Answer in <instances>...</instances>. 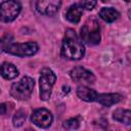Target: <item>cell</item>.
Segmentation results:
<instances>
[{"mask_svg":"<svg viewBox=\"0 0 131 131\" xmlns=\"http://www.w3.org/2000/svg\"><path fill=\"white\" fill-rule=\"evenodd\" d=\"M60 53L63 58L70 60H79L84 56L85 47L74 30L68 29L66 31Z\"/></svg>","mask_w":131,"mask_h":131,"instance_id":"1","label":"cell"},{"mask_svg":"<svg viewBox=\"0 0 131 131\" xmlns=\"http://www.w3.org/2000/svg\"><path fill=\"white\" fill-rule=\"evenodd\" d=\"M81 39L88 45H97L100 42V27L96 18H88L81 28Z\"/></svg>","mask_w":131,"mask_h":131,"instance_id":"2","label":"cell"},{"mask_svg":"<svg viewBox=\"0 0 131 131\" xmlns=\"http://www.w3.org/2000/svg\"><path fill=\"white\" fill-rule=\"evenodd\" d=\"M35 81L31 77H24L18 82L12 84L10 88V95L16 100H27L31 97Z\"/></svg>","mask_w":131,"mask_h":131,"instance_id":"3","label":"cell"},{"mask_svg":"<svg viewBox=\"0 0 131 131\" xmlns=\"http://www.w3.org/2000/svg\"><path fill=\"white\" fill-rule=\"evenodd\" d=\"M55 80H56V76L51 69L44 68L41 70L40 79H39V84H40L39 95L42 100H48L50 98Z\"/></svg>","mask_w":131,"mask_h":131,"instance_id":"4","label":"cell"},{"mask_svg":"<svg viewBox=\"0 0 131 131\" xmlns=\"http://www.w3.org/2000/svg\"><path fill=\"white\" fill-rule=\"evenodd\" d=\"M38 44L33 41L26 43H8L3 47L4 52L20 57L32 56L38 51Z\"/></svg>","mask_w":131,"mask_h":131,"instance_id":"5","label":"cell"},{"mask_svg":"<svg viewBox=\"0 0 131 131\" xmlns=\"http://www.w3.org/2000/svg\"><path fill=\"white\" fill-rule=\"evenodd\" d=\"M21 6L16 0H6L0 4V19L4 23L14 20L19 14Z\"/></svg>","mask_w":131,"mask_h":131,"instance_id":"6","label":"cell"},{"mask_svg":"<svg viewBox=\"0 0 131 131\" xmlns=\"http://www.w3.org/2000/svg\"><path fill=\"white\" fill-rule=\"evenodd\" d=\"M31 120L36 126L40 128H48L52 124L53 117H52V114L48 110L38 108L33 112L31 116Z\"/></svg>","mask_w":131,"mask_h":131,"instance_id":"7","label":"cell"},{"mask_svg":"<svg viewBox=\"0 0 131 131\" xmlns=\"http://www.w3.org/2000/svg\"><path fill=\"white\" fill-rule=\"evenodd\" d=\"M61 4V0H38L36 8L39 13L44 15H54Z\"/></svg>","mask_w":131,"mask_h":131,"instance_id":"8","label":"cell"},{"mask_svg":"<svg viewBox=\"0 0 131 131\" xmlns=\"http://www.w3.org/2000/svg\"><path fill=\"white\" fill-rule=\"evenodd\" d=\"M70 76L74 82H86V83H94L95 77L89 70L82 68V67H76L70 72Z\"/></svg>","mask_w":131,"mask_h":131,"instance_id":"9","label":"cell"},{"mask_svg":"<svg viewBox=\"0 0 131 131\" xmlns=\"http://www.w3.org/2000/svg\"><path fill=\"white\" fill-rule=\"evenodd\" d=\"M122 99L123 96L119 93H102V94H97L95 101L99 102L104 106H111L113 104L120 102Z\"/></svg>","mask_w":131,"mask_h":131,"instance_id":"10","label":"cell"},{"mask_svg":"<svg viewBox=\"0 0 131 131\" xmlns=\"http://www.w3.org/2000/svg\"><path fill=\"white\" fill-rule=\"evenodd\" d=\"M0 74L6 80H12L18 76V70L16 67L8 61H5L0 67Z\"/></svg>","mask_w":131,"mask_h":131,"instance_id":"11","label":"cell"},{"mask_svg":"<svg viewBox=\"0 0 131 131\" xmlns=\"http://www.w3.org/2000/svg\"><path fill=\"white\" fill-rule=\"evenodd\" d=\"M97 92L87 86H79L77 88V95L79 96V98H81L82 100L84 101H87V102H92V101H95L96 100V97H97Z\"/></svg>","mask_w":131,"mask_h":131,"instance_id":"12","label":"cell"},{"mask_svg":"<svg viewBox=\"0 0 131 131\" xmlns=\"http://www.w3.org/2000/svg\"><path fill=\"white\" fill-rule=\"evenodd\" d=\"M82 13V7L79 4H73L68 8L66 12V18L72 24H78L81 19Z\"/></svg>","mask_w":131,"mask_h":131,"instance_id":"13","label":"cell"},{"mask_svg":"<svg viewBox=\"0 0 131 131\" xmlns=\"http://www.w3.org/2000/svg\"><path fill=\"white\" fill-rule=\"evenodd\" d=\"M99 16L106 23H113L120 16V12L113 7H103L99 10Z\"/></svg>","mask_w":131,"mask_h":131,"instance_id":"14","label":"cell"},{"mask_svg":"<svg viewBox=\"0 0 131 131\" xmlns=\"http://www.w3.org/2000/svg\"><path fill=\"white\" fill-rule=\"evenodd\" d=\"M113 118L114 120L126 124V125H130L131 124V112L129 110H124V108H118L113 113Z\"/></svg>","mask_w":131,"mask_h":131,"instance_id":"15","label":"cell"},{"mask_svg":"<svg viewBox=\"0 0 131 131\" xmlns=\"http://www.w3.org/2000/svg\"><path fill=\"white\" fill-rule=\"evenodd\" d=\"M26 118H27L26 112H25L24 110H18V111L14 114V116H13V118H12L13 126H14V127H20V126H23V124H24L25 121H26Z\"/></svg>","mask_w":131,"mask_h":131,"instance_id":"16","label":"cell"},{"mask_svg":"<svg viewBox=\"0 0 131 131\" xmlns=\"http://www.w3.org/2000/svg\"><path fill=\"white\" fill-rule=\"evenodd\" d=\"M80 125V122L78 120V118H71L67 121L63 122L62 127L66 129H70V130H74V129H78Z\"/></svg>","mask_w":131,"mask_h":131,"instance_id":"17","label":"cell"},{"mask_svg":"<svg viewBox=\"0 0 131 131\" xmlns=\"http://www.w3.org/2000/svg\"><path fill=\"white\" fill-rule=\"evenodd\" d=\"M96 5V0H82L81 1V7L87 9V10H92Z\"/></svg>","mask_w":131,"mask_h":131,"instance_id":"18","label":"cell"},{"mask_svg":"<svg viewBox=\"0 0 131 131\" xmlns=\"http://www.w3.org/2000/svg\"><path fill=\"white\" fill-rule=\"evenodd\" d=\"M7 111L6 104L5 103H0V115H5Z\"/></svg>","mask_w":131,"mask_h":131,"instance_id":"19","label":"cell"},{"mask_svg":"<svg viewBox=\"0 0 131 131\" xmlns=\"http://www.w3.org/2000/svg\"><path fill=\"white\" fill-rule=\"evenodd\" d=\"M101 1H102V2H107L108 0H101Z\"/></svg>","mask_w":131,"mask_h":131,"instance_id":"20","label":"cell"},{"mask_svg":"<svg viewBox=\"0 0 131 131\" xmlns=\"http://www.w3.org/2000/svg\"><path fill=\"white\" fill-rule=\"evenodd\" d=\"M125 1H126V2H130V0H125Z\"/></svg>","mask_w":131,"mask_h":131,"instance_id":"21","label":"cell"}]
</instances>
